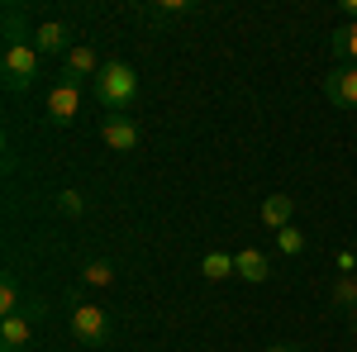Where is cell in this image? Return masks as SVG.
Returning <instances> with one entry per match:
<instances>
[{"instance_id":"1","label":"cell","mask_w":357,"mask_h":352,"mask_svg":"<svg viewBox=\"0 0 357 352\" xmlns=\"http://www.w3.org/2000/svg\"><path fill=\"white\" fill-rule=\"evenodd\" d=\"M91 91H96V100H100L105 114H129V109L138 105V91H143V86H138V72L124 57H105V67L96 72Z\"/></svg>"},{"instance_id":"2","label":"cell","mask_w":357,"mask_h":352,"mask_svg":"<svg viewBox=\"0 0 357 352\" xmlns=\"http://www.w3.org/2000/svg\"><path fill=\"white\" fill-rule=\"evenodd\" d=\"M38 72H43V53H38L33 43H24V38L5 43V53H0V77H5V91H10V95L33 91Z\"/></svg>"},{"instance_id":"3","label":"cell","mask_w":357,"mask_h":352,"mask_svg":"<svg viewBox=\"0 0 357 352\" xmlns=\"http://www.w3.org/2000/svg\"><path fill=\"white\" fill-rule=\"evenodd\" d=\"M72 305H77V309H72V338H77L82 348H105L110 333H114L105 305H86L82 296H72Z\"/></svg>"},{"instance_id":"4","label":"cell","mask_w":357,"mask_h":352,"mask_svg":"<svg viewBox=\"0 0 357 352\" xmlns=\"http://www.w3.org/2000/svg\"><path fill=\"white\" fill-rule=\"evenodd\" d=\"M43 109H48V124H53V129L77 124V114H82V86H77V82H57L53 91H48Z\"/></svg>"},{"instance_id":"5","label":"cell","mask_w":357,"mask_h":352,"mask_svg":"<svg viewBox=\"0 0 357 352\" xmlns=\"http://www.w3.org/2000/svg\"><path fill=\"white\" fill-rule=\"evenodd\" d=\"M43 314V305L33 300L24 314H15V319H0V352H24L33 348V319Z\"/></svg>"},{"instance_id":"6","label":"cell","mask_w":357,"mask_h":352,"mask_svg":"<svg viewBox=\"0 0 357 352\" xmlns=\"http://www.w3.org/2000/svg\"><path fill=\"white\" fill-rule=\"evenodd\" d=\"M100 143H105L110 153H134L138 143H143L134 114H105V119H100Z\"/></svg>"},{"instance_id":"7","label":"cell","mask_w":357,"mask_h":352,"mask_svg":"<svg viewBox=\"0 0 357 352\" xmlns=\"http://www.w3.org/2000/svg\"><path fill=\"white\" fill-rule=\"evenodd\" d=\"M324 100L333 109H357V67L353 62L333 67L329 77H324Z\"/></svg>"},{"instance_id":"8","label":"cell","mask_w":357,"mask_h":352,"mask_svg":"<svg viewBox=\"0 0 357 352\" xmlns=\"http://www.w3.org/2000/svg\"><path fill=\"white\" fill-rule=\"evenodd\" d=\"M257 224H262V229H272V234L291 229V224H296V200H291L286 190H272V195L257 205Z\"/></svg>"},{"instance_id":"9","label":"cell","mask_w":357,"mask_h":352,"mask_svg":"<svg viewBox=\"0 0 357 352\" xmlns=\"http://www.w3.org/2000/svg\"><path fill=\"white\" fill-rule=\"evenodd\" d=\"M100 67H105V62H100V57H96V48H91V43H72V53L62 57V77H67V82H96V72H100Z\"/></svg>"},{"instance_id":"10","label":"cell","mask_w":357,"mask_h":352,"mask_svg":"<svg viewBox=\"0 0 357 352\" xmlns=\"http://www.w3.org/2000/svg\"><path fill=\"white\" fill-rule=\"evenodd\" d=\"M67 38H72V24H62V20H43V24L33 29V38H29V43H33L43 57H53V53L67 57V53H72V43H67Z\"/></svg>"},{"instance_id":"11","label":"cell","mask_w":357,"mask_h":352,"mask_svg":"<svg viewBox=\"0 0 357 352\" xmlns=\"http://www.w3.org/2000/svg\"><path fill=\"white\" fill-rule=\"evenodd\" d=\"M234 267H238V276L252 281V286L272 281V257H267L262 247H243V252H234Z\"/></svg>"},{"instance_id":"12","label":"cell","mask_w":357,"mask_h":352,"mask_svg":"<svg viewBox=\"0 0 357 352\" xmlns=\"http://www.w3.org/2000/svg\"><path fill=\"white\" fill-rule=\"evenodd\" d=\"M195 10H200L195 0H158V5H138L134 15H138V20H153V24H172V20L195 15Z\"/></svg>"},{"instance_id":"13","label":"cell","mask_w":357,"mask_h":352,"mask_svg":"<svg viewBox=\"0 0 357 352\" xmlns=\"http://www.w3.org/2000/svg\"><path fill=\"white\" fill-rule=\"evenodd\" d=\"M200 276H205V281H229V276H238V267H234V252L210 247V252L200 257Z\"/></svg>"},{"instance_id":"14","label":"cell","mask_w":357,"mask_h":352,"mask_svg":"<svg viewBox=\"0 0 357 352\" xmlns=\"http://www.w3.org/2000/svg\"><path fill=\"white\" fill-rule=\"evenodd\" d=\"M329 53L357 67V20H348V24H338V29L329 33Z\"/></svg>"},{"instance_id":"15","label":"cell","mask_w":357,"mask_h":352,"mask_svg":"<svg viewBox=\"0 0 357 352\" xmlns=\"http://www.w3.org/2000/svg\"><path fill=\"white\" fill-rule=\"evenodd\" d=\"M333 314H357V276H338L329 291Z\"/></svg>"},{"instance_id":"16","label":"cell","mask_w":357,"mask_h":352,"mask_svg":"<svg viewBox=\"0 0 357 352\" xmlns=\"http://www.w3.org/2000/svg\"><path fill=\"white\" fill-rule=\"evenodd\" d=\"M29 300L20 296V281H15V271H5V281H0V319H15V314H24Z\"/></svg>"},{"instance_id":"17","label":"cell","mask_w":357,"mask_h":352,"mask_svg":"<svg viewBox=\"0 0 357 352\" xmlns=\"http://www.w3.org/2000/svg\"><path fill=\"white\" fill-rule=\"evenodd\" d=\"M114 262L110 257H91V262H82V281L86 286H114Z\"/></svg>"},{"instance_id":"18","label":"cell","mask_w":357,"mask_h":352,"mask_svg":"<svg viewBox=\"0 0 357 352\" xmlns=\"http://www.w3.org/2000/svg\"><path fill=\"white\" fill-rule=\"evenodd\" d=\"M276 247H281V257H301V252H305V234L291 224V229L276 234Z\"/></svg>"},{"instance_id":"19","label":"cell","mask_w":357,"mask_h":352,"mask_svg":"<svg viewBox=\"0 0 357 352\" xmlns=\"http://www.w3.org/2000/svg\"><path fill=\"white\" fill-rule=\"evenodd\" d=\"M57 210H62V215H72V219L86 215V195H82V190H72V186L57 190Z\"/></svg>"},{"instance_id":"20","label":"cell","mask_w":357,"mask_h":352,"mask_svg":"<svg viewBox=\"0 0 357 352\" xmlns=\"http://www.w3.org/2000/svg\"><path fill=\"white\" fill-rule=\"evenodd\" d=\"M262 352H305V348H301V343H267Z\"/></svg>"},{"instance_id":"21","label":"cell","mask_w":357,"mask_h":352,"mask_svg":"<svg viewBox=\"0 0 357 352\" xmlns=\"http://www.w3.org/2000/svg\"><path fill=\"white\" fill-rule=\"evenodd\" d=\"M343 15H348V20H357V0H343Z\"/></svg>"},{"instance_id":"22","label":"cell","mask_w":357,"mask_h":352,"mask_svg":"<svg viewBox=\"0 0 357 352\" xmlns=\"http://www.w3.org/2000/svg\"><path fill=\"white\" fill-rule=\"evenodd\" d=\"M353 333H357V314H353Z\"/></svg>"}]
</instances>
